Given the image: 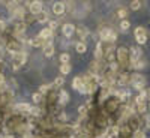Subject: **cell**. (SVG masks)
Here are the masks:
<instances>
[{
  "label": "cell",
  "mask_w": 150,
  "mask_h": 138,
  "mask_svg": "<svg viewBox=\"0 0 150 138\" xmlns=\"http://www.w3.org/2000/svg\"><path fill=\"white\" fill-rule=\"evenodd\" d=\"M117 60H119V66L126 69L131 66V59H129V50H126L125 47L117 48Z\"/></svg>",
  "instance_id": "1"
},
{
  "label": "cell",
  "mask_w": 150,
  "mask_h": 138,
  "mask_svg": "<svg viewBox=\"0 0 150 138\" xmlns=\"http://www.w3.org/2000/svg\"><path fill=\"white\" fill-rule=\"evenodd\" d=\"M131 84L135 87L137 90H141V92H143L144 86H146L144 75H141V74H132V75H131Z\"/></svg>",
  "instance_id": "2"
},
{
  "label": "cell",
  "mask_w": 150,
  "mask_h": 138,
  "mask_svg": "<svg viewBox=\"0 0 150 138\" xmlns=\"http://www.w3.org/2000/svg\"><path fill=\"white\" fill-rule=\"evenodd\" d=\"M99 35H101V39H102V41L110 42V44H111V42H114V41L117 39V35L112 32V30H110V29H102Z\"/></svg>",
  "instance_id": "3"
},
{
  "label": "cell",
  "mask_w": 150,
  "mask_h": 138,
  "mask_svg": "<svg viewBox=\"0 0 150 138\" xmlns=\"http://www.w3.org/2000/svg\"><path fill=\"white\" fill-rule=\"evenodd\" d=\"M26 53H23V51H20V53H17L15 56H14V69H18L21 65H24L26 63Z\"/></svg>",
  "instance_id": "4"
},
{
  "label": "cell",
  "mask_w": 150,
  "mask_h": 138,
  "mask_svg": "<svg viewBox=\"0 0 150 138\" xmlns=\"http://www.w3.org/2000/svg\"><path fill=\"white\" fill-rule=\"evenodd\" d=\"M141 56H143V53H141V50H140L138 47H132V48L129 50V59H131V63H134V62L143 59Z\"/></svg>",
  "instance_id": "5"
},
{
  "label": "cell",
  "mask_w": 150,
  "mask_h": 138,
  "mask_svg": "<svg viewBox=\"0 0 150 138\" xmlns=\"http://www.w3.org/2000/svg\"><path fill=\"white\" fill-rule=\"evenodd\" d=\"M29 11H30V14L32 15H38V14H41L42 12V2H30L29 3Z\"/></svg>",
  "instance_id": "6"
},
{
  "label": "cell",
  "mask_w": 150,
  "mask_h": 138,
  "mask_svg": "<svg viewBox=\"0 0 150 138\" xmlns=\"http://www.w3.org/2000/svg\"><path fill=\"white\" fill-rule=\"evenodd\" d=\"M72 87L74 89H77L80 93H87V90H86V87H84V83H83V80H81V77H77L74 80V83H72Z\"/></svg>",
  "instance_id": "7"
},
{
  "label": "cell",
  "mask_w": 150,
  "mask_h": 138,
  "mask_svg": "<svg viewBox=\"0 0 150 138\" xmlns=\"http://www.w3.org/2000/svg\"><path fill=\"white\" fill-rule=\"evenodd\" d=\"M66 11V6H65V2H56L53 5V12L56 15H63Z\"/></svg>",
  "instance_id": "8"
},
{
  "label": "cell",
  "mask_w": 150,
  "mask_h": 138,
  "mask_svg": "<svg viewBox=\"0 0 150 138\" xmlns=\"http://www.w3.org/2000/svg\"><path fill=\"white\" fill-rule=\"evenodd\" d=\"M62 32H63V35L66 36V38H69V36H72V33L75 32V26L72 23H66V24H63V27H62Z\"/></svg>",
  "instance_id": "9"
},
{
  "label": "cell",
  "mask_w": 150,
  "mask_h": 138,
  "mask_svg": "<svg viewBox=\"0 0 150 138\" xmlns=\"http://www.w3.org/2000/svg\"><path fill=\"white\" fill-rule=\"evenodd\" d=\"M146 99H147V92H146V90L140 92V95H137V98H135L137 107H138V105H147V104H146Z\"/></svg>",
  "instance_id": "10"
},
{
  "label": "cell",
  "mask_w": 150,
  "mask_h": 138,
  "mask_svg": "<svg viewBox=\"0 0 150 138\" xmlns=\"http://www.w3.org/2000/svg\"><path fill=\"white\" fill-rule=\"evenodd\" d=\"M32 105L30 104H18V105H15V110L17 111H20V113H26V114H30L32 113Z\"/></svg>",
  "instance_id": "11"
},
{
  "label": "cell",
  "mask_w": 150,
  "mask_h": 138,
  "mask_svg": "<svg viewBox=\"0 0 150 138\" xmlns=\"http://www.w3.org/2000/svg\"><path fill=\"white\" fill-rule=\"evenodd\" d=\"M95 59L96 60H102L104 59V50H102V44L99 42L95 48Z\"/></svg>",
  "instance_id": "12"
},
{
  "label": "cell",
  "mask_w": 150,
  "mask_h": 138,
  "mask_svg": "<svg viewBox=\"0 0 150 138\" xmlns=\"http://www.w3.org/2000/svg\"><path fill=\"white\" fill-rule=\"evenodd\" d=\"M39 38H42V39H53V30L50 29V27H47V29L41 30Z\"/></svg>",
  "instance_id": "13"
},
{
  "label": "cell",
  "mask_w": 150,
  "mask_h": 138,
  "mask_svg": "<svg viewBox=\"0 0 150 138\" xmlns=\"http://www.w3.org/2000/svg\"><path fill=\"white\" fill-rule=\"evenodd\" d=\"M69 102V95H68V92H60V96H59V104L60 105H66Z\"/></svg>",
  "instance_id": "14"
},
{
  "label": "cell",
  "mask_w": 150,
  "mask_h": 138,
  "mask_svg": "<svg viewBox=\"0 0 150 138\" xmlns=\"http://www.w3.org/2000/svg\"><path fill=\"white\" fill-rule=\"evenodd\" d=\"M77 33H78V36H80V38L86 39V38L89 36V29H87V27H84V26H78V29H77Z\"/></svg>",
  "instance_id": "15"
},
{
  "label": "cell",
  "mask_w": 150,
  "mask_h": 138,
  "mask_svg": "<svg viewBox=\"0 0 150 138\" xmlns=\"http://www.w3.org/2000/svg\"><path fill=\"white\" fill-rule=\"evenodd\" d=\"M146 65H147L146 60H144V59H140V60L134 62V63H131V68H134V69H143Z\"/></svg>",
  "instance_id": "16"
},
{
  "label": "cell",
  "mask_w": 150,
  "mask_h": 138,
  "mask_svg": "<svg viewBox=\"0 0 150 138\" xmlns=\"http://www.w3.org/2000/svg\"><path fill=\"white\" fill-rule=\"evenodd\" d=\"M44 54H45V57H51L54 54V45L51 44V45L44 47Z\"/></svg>",
  "instance_id": "17"
},
{
  "label": "cell",
  "mask_w": 150,
  "mask_h": 138,
  "mask_svg": "<svg viewBox=\"0 0 150 138\" xmlns=\"http://www.w3.org/2000/svg\"><path fill=\"white\" fill-rule=\"evenodd\" d=\"M36 21H38V23H47V21H48V14H47L45 11H42L41 14L36 15Z\"/></svg>",
  "instance_id": "18"
},
{
  "label": "cell",
  "mask_w": 150,
  "mask_h": 138,
  "mask_svg": "<svg viewBox=\"0 0 150 138\" xmlns=\"http://www.w3.org/2000/svg\"><path fill=\"white\" fill-rule=\"evenodd\" d=\"M24 30H26V24L24 23H18L17 26H15V35L20 36L21 33H24Z\"/></svg>",
  "instance_id": "19"
},
{
  "label": "cell",
  "mask_w": 150,
  "mask_h": 138,
  "mask_svg": "<svg viewBox=\"0 0 150 138\" xmlns=\"http://www.w3.org/2000/svg\"><path fill=\"white\" fill-rule=\"evenodd\" d=\"M75 50H77L78 53H86V51H87L86 42H77V45H75Z\"/></svg>",
  "instance_id": "20"
},
{
  "label": "cell",
  "mask_w": 150,
  "mask_h": 138,
  "mask_svg": "<svg viewBox=\"0 0 150 138\" xmlns=\"http://www.w3.org/2000/svg\"><path fill=\"white\" fill-rule=\"evenodd\" d=\"M129 27H131V23H129L128 20H122V21H120V29H122L123 32L129 30Z\"/></svg>",
  "instance_id": "21"
},
{
  "label": "cell",
  "mask_w": 150,
  "mask_h": 138,
  "mask_svg": "<svg viewBox=\"0 0 150 138\" xmlns=\"http://www.w3.org/2000/svg\"><path fill=\"white\" fill-rule=\"evenodd\" d=\"M69 54L68 53H63V54H60V62H62V65H66V63H69Z\"/></svg>",
  "instance_id": "22"
},
{
  "label": "cell",
  "mask_w": 150,
  "mask_h": 138,
  "mask_svg": "<svg viewBox=\"0 0 150 138\" xmlns=\"http://www.w3.org/2000/svg\"><path fill=\"white\" fill-rule=\"evenodd\" d=\"M60 72L63 74V75L69 74V72H71V65H69V63H66V65H62V66H60Z\"/></svg>",
  "instance_id": "23"
},
{
  "label": "cell",
  "mask_w": 150,
  "mask_h": 138,
  "mask_svg": "<svg viewBox=\"0 0 150 138\" xmlns=\"http://www.w3.org/2000/svg\"><path fill=\"white\" fill-rule=\"evenodd\" d=\"M137 42H138V45H144V44L147 42V36H146V35L137 36Z\"/></svg>",
  "instance_id": "24"
},
{
  "label": "cell",
  "mask_w": 150,
  "mask_h": 138,
  "mask_svg": "<svg viewBox=\"0 0 150 138\" xmlns=\"http://www.w3.org/2000/svg\"><path fill=\"white\" fill-rule=\"evenodd\" d=\"M32 99H33V102H41V99H42V93H41V92L33 93V95H32Z\"/></svg>",
  "instance_id": "25"
},
{
  "label": "cell",
  "mask_w": 150,
  "mask_h": 138,
  "mask_svg": "<svg viewBox=\"0 0 150 138\" xmlns=\"http://www.w3.org/2000/svg\"><path fill=\"white\" fill-rule=\"evenodd\" d=\"M134 138H146V134H144V131H135L134 132Z\"/></svg>",
  "instance_id": "26"
},
{
  "label": "cell",
  "mask_w": 150,
  "mask_h": 138,
  "mask_svg": "<svg viewBox=\"0 0 150 138\" xmlns=\"http://www.w3.org/2000/svg\"><path fill=\"white\" fill-rule=\"evenodd\" d=\"M140 8H141V2H138V0H135V2L131 3V9H134V11L140 9Z\"/></svg>",
  "instance_id": "27"
},
{
  "label": "cell",
  "mask_w": 150,
  "mask_h": 138,
  "mask_svg": "<svg viewBox=\"0 0 150 138\" xmlns=\"http://www.w3.org/2000/svg\"><path fill=\"white\" fill-rule=\"evenodd\" d=\"M141 35H146L144 27H137V29H135V38H137V36H141Z\"/></svg>",
  "instance_id": "28"
},
{
  "label": "cell",
  "mask_w": 150,
  "mask_h": 138,
  "mask_svg": "<svg viewBox=\"0 0 150 138\" xmlns=\"http://www.w3.org/2000/svg\"><path fill=\"white\" fill-rule=\"evenodd\" d=\"M117 15H119L120 18H125V17H126V15H128V11L122 8V9H119V12H117Z\"/></svg>",
  "instance_id": "29"
},
{
  "label": "cell",
  "mask_w": 150,
  "mask_h": 138,
  "mask_svg": "<svg viewBox=\"0 0 150 138\" xmlns=\"http://www.w3.org/2000/svg\"><path fill=\"white\" fill-rule=\"evenodd\" d=\"M48 27H50V29H51V30L54 32V30H56V29L59 27V23H57V21H50V24H48Z\"/></svg>",
  "instance_id": "30"
},
{
  "label": "cell",
  "mask_w": 150,
  "mask_h": 138,
  "mask_svg": "<svg viewBox=\"0 0 150 138\" xmlns=\"http://www.w3.org/2000/svg\"><path fill=\"white\" fill-rule=\"evenodd\" d=\"M48 90H50V86H47V84L41 86V89H39V92H41V93H45V92H48Z\"/></svg>",
  "instance_id": "31"
},
{
  "label": "cell",
  "mask_w": 150,
  "mask_h": 138,
  "mask_svg": "<svg viewBox=\"0 0 150 138\" xmlns=\"http://www.w3.org/2000/svg\"><path fill=\"white\" fill-rule=\"evenodd\" d=\"M63 83H65V80L62 78V77L56 78V81H54V84H56V86H62V84H63Z\"/></svg>",
  "instance_id": "32"
},
{
  "label": "cell",
  "mask_w": 150,
  "mask_h": 138,
  "mask_svg": "<svg viewBox=\"0 0 150 138\" xmlns=\"http://www.w3.org/2000/svg\"><path fill=\"white\" fill-rule=\"evenodd\" d=\"M146 110H147V105H138V108H137L138 113H144Z\"/></svg>",
  "instance_id": "33"
},
{
  "label": "cell",
  "mask_w": 150,
  "mask_h": 138,
  "mask_svg": "<svg viewBox=\"0 0 150 138\" xmlns=\"http://www.w3.org/2000/svg\"><path fill=\"white\" fill-rule=\"evenodd\" d=\"M78 111H80V114H86V111H87V107H86V105H81Z\"/></svg>",
  "instance_id": "34"
},
{
  "label": "cell",
  "mask_w": 150,
  "mask_h": 138,
  "mask_svg": "<svg viewBox=\"0 0 150 138\" xmlns=\"http://www.w3.org/2000/svg\"><path fill=\"white\" fill-rule=\"evenodd\" d=\"M5 27H6V23H5L3 20H0V32L5 30Z\"/></svg>",
  "instance_id": "35"
},
{
  "label": "cell",
  "mask_w": 150,
  "mask_h": 138,
  "mask_svg": "<svg viewBox=\"0 0 150 138\" xmlns=\"http://www.w3.org/2000/svg\"><path fill=\"white\" fill-rule=\"evenodd\" d=\"M146 123H147V128H150V116L146 117Z\"/></svg>",
  "instance_id": "36"
},
{
  "label": "cell",
  "mask_w": 150,
  "mask_h": 138,
  "mask_svg": "<svg viewBox=\"0 0 150 138\" xmlns=\"http://www.w3.org/2000/svg\"><path fill=\"white\" fill-rule=\"evenodd\" d=\"M3 138H14V137H11V135H6V137H3Z\"/></svg>",
  "instance_id": "37"
},
{
  "label": "cell",
  "mask_w": 150,
  "mask_h": 138,
  "mask_svg": "<svg viewBox=\"0 0 150 138\" xmlns=\"http://www.w3.org/2000/svg\"><path fill=\"white\" fill-rule=\"evenodd\" d=\"M147 96H149V98H150V90H147Z\"/></svg>",
  "instance_id": "38"
},
{
  "label": "cell",
  "mask_w": 150,
  "mask_h": 138,
  "mask_svg": "<svg viewBox=\"0 0 150 138\" xmlns=\"http://www.w3.org/2000/svg\"><path fill=\"white\" fill-rule=\"evenodd\" d=\"M0 56H2V48H0Z\"/></svg>",
  "instance_id": "39"
}]
</instances>
